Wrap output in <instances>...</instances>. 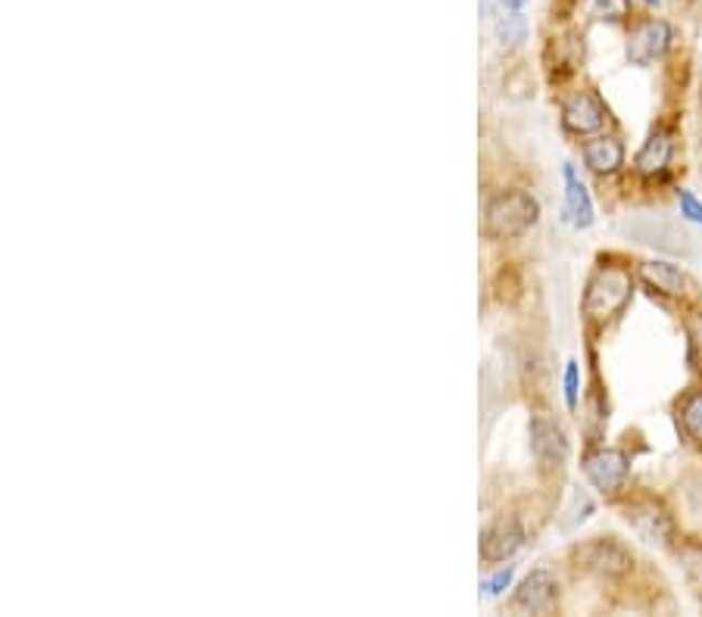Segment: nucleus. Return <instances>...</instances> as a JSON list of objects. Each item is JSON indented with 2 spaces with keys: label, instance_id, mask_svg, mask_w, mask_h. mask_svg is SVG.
<instances>
[{
  "label": "nucleus",
  "instance_id": "obj_21",
  "mask_svg": "<svg viewBox=\"0 0 702 617\" xmlns=\"http://www.w3.org/2000/svg\"><path fill=\"white\" fill-rule=\"evenodd\" d=\"M500 3H503V7H521L525 0H500Z\"/></svg>",
  "mask_w": 702,
  "mask_h": 617
},
{
  "label": "nucleus",
  "instance_id": "obj_2",
  "mask_svg": "<svg viewBox=\"0 0 702 617\" xmlns=\"http://www.w3.org/2000/svg\"><path fill=\"white\" fill-rule=\"evenodd\" d=\"M633 294V277L621 266H603L587 284L584 312L593 321H606L618 316Z\"/></svg>",
  "mask_w": 702,
  "mask_h": 617
},
{
  "label": "nucleus",
  "instance_id": "obj_11",
  "mask_svg": "<svg viewBox=\"0 0 702 617\" xmlns=\"http://www.w3.org/2000/svg\"><path fill=\"white\" fill-rule=\"evenodd\" d=\"M672 150H675L672 135H668V132H653L650 140L643 144V150L637 153V160H633L637 172H640V175H646V178H653V175H658V172H665V165H668V160H672Z\"/></svg>",
  "mask_w": 702,
  "mask_h": 617
},
{
  "label": "nucleus",
  "instance_id": "obj_4",
  "mask_svg": "<svg viewBox=\"0 0 702 617\" xmlns=\"http://www.w3.org/2000/svg\"><path fill=\"white\" fill-rule=\"evenodd\" d=\"M668 47H672V25L665 20H646L637 25L628 38V60L633 66H650L665 57Z\"/></svg>",
  "mask_w": 702,
  "mask_h": 617
},
{
  "label": "nucleus",
  "instance_id": "obj_22",
  "mask_svg": "<svg viewBox=\"0 0 702 617\" xmlns=\"http://www.w3.org/2000/svg\"><path fill=\"white\" fill-rule=\"evenodd\" d=\"M646 3H658V0H646Z\"/></svg>",
  "mask_w": 702,
  "mask_h": 617
},
{
  "label": "nucleus",
  "instance_id": "obj_10",
  "mask_svg": "<svg viewBox=\"0 0 702 617\" xmlns=\"http://www.w3.org/2000/svg\"><path fill=\"white\" fill-rule=\"evenodd\" d=\"M562 178H565V222L571 229H590L593 225V203H590V194H587L584 182L575 175L571 165L562 169Z\"/></svg>",
  "mask_w": 702,
  "mask_h": 617
},
{
  "label": "nucleus",
  "instance_id": "obj_1",
  "mask_svg": "<svg viewBox=\"0 0 702 617\" xmlns=\"http://www.w3.org/2000/svg\"><path fill=\"white\" fill-rule=\"evenodd\" d=\"M540 222V203L525 194V190H506L496 194L488 212H484V231L488 237L496 240H509V237H521L525 231H531Z\"/></svg>",
  "mask_w": 702,
  "mask_h": 617
},
{
  "label": "nucleus",
  "instance_id": "obj_12",
  "mask_svg": "<svg viewBox=\"0 0 702 617\" xmlns=\"http://www.w3.org/2000/svg\"><path fill=\"white\" fill-rule=\"evenodd\" d=\"M625 160V150L615 137H593L584 144V162L596 175H612Z\"/></svg>",
  "mask_w": 702,
  "mask_h": 617
},
{
  "label": "nucleus",
  "instance_id": "obj_16",
  "mask_svg": "<svg viewBox=\"0 0 702 617\" xmlns=\"http://www.w3.org/2000/svg\"><path fill=\"white\" fill-rule=\"evenodd\" d=\"M680 421H683L687 434L693 436V440H702V393L687 399V406L680 411Z\"/></svg>",
  "mask_w": 702,
  "mask_h": 617
},
{
  "label": "nucleus",
  "instance_id": "obj_9",
  "mask_svg": "<svg viewBox=\"0 0 702 617\" xmlns=\"http://www.w3.org/2000/svg\"><path fill=\"white\" fill-rule=\"evenodd\" d=\"M578 555L584 558V565L590 568V571L608 573V577L625 573L628 568H631V555H628V548L621 546V543H615V540H593V543H587Z\"/></svg>",
  "mask_w": 702,
  "mask_h": 617
},
{
  "label": "nucleus",
  "instance_id": "obj_14",
  "mask_svg": "<svg viewBox=\"0 0 702 617\" xmlns=\"http://www.w3.org/2000/svg\"><path fill=\"white\" fill-rule=\"evenodd\" d=\"M640 274H643V281L650 287H655L658 294H668V297H675V294H680L687 287L683 272H680L678 266H672V262H643Z\"/></svg>",
  "mask_w": 702,
  "mask_h": 617
},
{
  "label": "nucleus",
  "instance_id": "obj_13",
  "mask_svg": "<svg viewBox=\"0 0 702 617\" xmlns=\"http://www.w3.org/2000/svg\"><path fill=\"white\" fill-rule=\"evenodd\" d=\"M628 525H631L643 540H650V543L665 540L668 530H672L668 515H665L658 505H633V508H628Z\"/></svg>",
  "mask_w": 702,
  "mask_h": 617
},
{
  "label": "nucleus",
  "instance_id": "obj_5",
  "mask_svg": "<svg viewBox=\"0 0 702 617\" xmlns=\"http://www.w3.org/2000/svg\"><path fill=\"white\" fill-rule=\"evenodd\" d=\"M628 456L621 453V449H596V453H590L584 458V474L587 480L596 486V490H603V493H612V490H618L625 478H628Z\"/></svg>",
  "mask_w": 702,
  "mask_h": 617
},
{
  "label": "nucleus",
  "instance_id": "obj_6",
  "mask_svg": "<svg viewBox=\"0 0 702 617\" xmlns=\"http://www.w3.org/2000/svg\"><path fill=\"white\" fill-rule=\"evenodd\" d=\"M562 122L575 135L600 132L603 122H606V107L593 91H578L575 97H568V103L562 107Z\"/></svg>",
  "mask_w": 702,
  "mask_h": 617
},
{
  "label": "nucleus",
  "instance_id": "obj_17",
  "mask_svg": "<svg viewBox=\"0 0 702 617\" xmlns=\"http://www.w3.org/2000/svg\"><path fill=\"white\" fill-rule=\"evenodd\" d=\"M593 13L608 23H621L631 13V0H593Z\"/></svg>",
  "mask_w": 702,
  "mask_h": 617
},
{
  "label": "nucleus",
  "instance_id": "obj_19",
  "mask_svg": "<svg viewBox=\"0 0 702 617\" xmlns=\"http://www.w3.org/2000/svg\"><path fill=\"white\" fill-rule=\"evenodd\" d=\"M565 403H568V409L578 406V362L565 366Z\"/></svg>",
  "mask_w": 702,
  "mask_h": 617
},
{
  "label": "nucleus",
  "instance_id": "obj_15",
  "mask_svg": "<svg viewBox=\"0 0 702 617\" xmlns=\"http://www.w3.org/2000/svg\"><path fill=\"white\" fill-rule=\"evenodd\" d=\"M493 35H496L500 45H518V41H525V35H528V23H525L521 13H503V16L493 23Z\"/></svg>",
  "mask_w": 702,
  "mask_h": 617
},
{
  "label": "nucleus",
  "instance_id": "obj_7",
  "mask_svg": "<svg viewBox=\"0 0 702 617\" xmlns=\"http://www.w3.org/2000/svg\"><path fill=\"white\" fill-rule=\"evenodd\" d=\"M525 543V530L515 518H500L481 533V558L484 562H503L513 558L515 552Z\"/></svg>",
  "mask_w": 702,
  "mask_h": 617
},
{
  "label": "nucleus",
  "instance_id": "obj_8",
  "mask_svg": "<svg viewBox=\"0 0 702 617\" xmlns=\"http://www.w3.org/2000/svg\"><path fill=\"white\" fill-rule=\"evenodd\" d=\"M556 580L550 571H531L525 577V583L515 593V608L518 612H531V615H543L553 608L556 602Z\"/></svg>",
  "mask_w": 702,
  "mask_h": 617
},
{
  "label": "nucleus",
  "instance_id": "obj_3",
  "mask_svg": "<svg viewBox=\"0 0 702 617\" xmlns=\"http://www.w3.org/2000/svg\"><path fill=\"white\" fill-rule=\"evenodd\" d=\"M531 453L543 468H562L568 461V434L562 431V424L550 415H534L531 418Z\"/></svg>",
  "mask_w": 702,
  "mask_h": 617
},
{
  "label": "nucleus",
  "instance_id": "obj_20",
  "mask_svg": "<svg viewBox=\"0 0 702 617\" xmlns=\"http://www.w3.org/2000/svg\"><path fill=\"white\" fill-rule=\"evenodd\" d=\"M509 583H513V568L493 573L491 580H484V587H481V590H484V595H500L506 587H509Z\"/></svg>",
  "mask_w": 702,
  "mask_h": 617
},
{
  "label": "nucleus",
  "instance_id": "obj_18",
  "mask_svg": "<svg viewBox=\"0 0 702 617\" xmlns=\"http://www.w3.org/2000/svg\"><path fill=\"white\" fill-rule=\"evenodd\" d=\"M678 203L680 212H683V219H690L693 225H700L702 229V203L690 194V190H678Z\"/></svg>",
  "mask_w": 702,
  "mask_h": 617
}]
</instances>
